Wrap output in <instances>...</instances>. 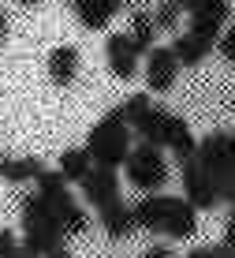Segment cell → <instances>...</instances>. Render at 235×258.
Listing matches in <instances>:
<instances>
[{
	"label": "cell",
	"instance_id": "13",
	"mask_svg": "<svg viewBox=\"0 0 235 258\" xmlns=\"http://www.w3.org/2000/svg\"><path fill=\"white\" fill-rule=\"evenodd\" d=\"M71 12L79 15V23L86 26V30H105L108 23H112V15L120 12V0H67Z\"/></svg>",
	"mask_w": 235,
	"mask_h": 258
},
{
	"label": "cell",
	"instance_id": "30",
	"mask_svg": "<svg viewBox=\"0 0 235 258\" xmlns=\"http://www.w3.org/2000/svg\"><path fill=\"white\" fill-rule=\"evenodd\" d=\"M120 4H134V0H120Z\"/></svg>",
	"mask_w": 235,
	"mask_h": 258
},
{
	"label": "cell",
	"instance_id": "2",
	"mask_svg": "<svg viewBox=\"0 0 235 258\" xmlns=\"http://www.w3.org/2000/svg\"><path fill=\"white\" fill-rule=\"evenodd\" d=\"M131 150H134V131H131L127 116H123V109L116 105V109H108L105 116L90 127L86 154L101 168H120V165H127Z\"/></svg>",
	"mask_w": 235,
	"mask_h": 258
},
{
	"label": "cell",
	"instance_id": "7",
	"mask_svg": "<svg viewBox=\"0 0 235 258\" xmlns=\"http://www.w3.org/2000/svg\"><path fill=\"white\" fill-rule=\"evenodd\" d=\"M179 8L191 15V34L202 38L205 45H216L224 26H228V19H231L228 0H179Z\"/></svg>",
	"mask_w": 235,
	"mask_h": 258
},
{
	"label": "cell",
	"instance_id": "26",
	"mask_svg": "<svg viewBox=\"0 0 235 258\" xmlns=\"http://www.w3.org/2000/svg\"><path fill=\"white\" fill-rule=\"evenodd\" d=\"M4 41H8V12L0 8V49H4Z\"/></svg>",
	"mask_w": 235,
	"mask_h": 258
},
{
	"label": "cell",
	"instance_id": "11",
	"mask_svg": "<svg viewBox=\"0 0 235 258\" xmlns=\"http://www.w3.org/2000/svg\"><path fill=\"white\" fill-rule=\"evenodd\" d=\"M161 150H172V157H179V165L198 157V139L194 131L187 127L183 116H176V112H168L165 116V127H161Z\"/></svg>",
	"mask_w": 235,
	"mask_h": 258
},
{
	"label": "cell",
	"instance_id": "16",
	"mask_svg": "<svg viewBox=\"0 0 235 258\" xmlns=\"http://www.w3.org/2000/svg\"><path fill=\"white\" fill-rule=\"evenodd\" d=\"M79 75V49L75 45H56L49 52V79L52 86H71Z\"/></svg>",
	"mask_w": 235,
	"mask_h": 258
},
{
	"label": "cell",
	"instance_id": "20",
	"mask_svg": "<svg viewBox=\"0 0 235 258\" xmlns=\"http://www.w3.org/2000/svg\"><path fill=\"white\" fill-rule=\"evenodd\" d=\"M179 15H183L179 0H161V4L153 8V23H157V30H172V26L179 23Z\"/></svg>",
	"mask_w": 235,
	"mask_h": 258
},
{
	"label": "cell",
	"instance_id": "23",
	"mask_svg": "<svg viewBox=\"0 0 235 258\" xmlns=\"http://www.w3.org/2000/svg\"><path fill=\"white\" fill-rule=\"evenodd\" d=\"M142 258H176V254H172V247H165V243H153V247L142 251Z\"/></svg>",
	"mask_w": 235,
	"mask_h": 258
},
{
	"label": "cell",
	"instance_id": "4",
	"mask_svg": "<svg viewBox=\"0 0 235 258\" xmlns=\"http://www.w3.org/2000/svg\"><path fill=\"white\" fill-rule=\"evenodd\" d=\"M198 161L213 176L220 202L235 206V131H209L205 139H198Z\"/></svg>",
	"mask_w": 235,
	"mask_h": 258
},
{
	"label": "cell",
	"instance_id": "5",
	"mask_svg": "<svg viewBox=\"0 0 235 258\" xmlns=\"http://www.w3.org/2000/svg\"><path fill=\"white\" fill-rule=\"evenodd\" d=\"M38 195L49 202V210L60 217V225H64L67 236H83V232H90V217H86L83 202L71 195V183H67L60 172L45 168V172L38 176Z\"/></svg>",
	"mask_w": 235,
	"mask_h": 258
},
{
	"label": "cell",
	"instance_id": "15",
	"mask_svg": "<svg viewBox=\"0 0 235 258\" xmlns=\"http://www.w3.org/2000/svg\"><path fill=\"white\" fill-rule=\"evenodd\" d=\"M97 217H101V228L108 232V239H127L134 228V213H131V206L127 202H112V206H105V210H97Z\"/></svg>",
	"mask_w": 235,
	"mask_h": 258
},
{
	"label": "cell",
	"instance_id": "17",
	"mask_svg": "<svg viewBox=\"0 0 235 258\" xmlns=\"http://www.w3.org/2000/svg\"><path fill=\"white\" fill-rule=\"evenodd\" d=\"M56 172L64 176L67 183H83L90 172H94V157L86 154V146H71L60 154V165H56Z\"/></svg>",
	"mask_w": 235,
	"mask_h": 258
},
{
	"label": "cell",
	"instance_id": "24",
	"mask_svg": "<svg viewBox=\"0 0 235 258\" xmlns=\"http://www.w3.org/2000/svg\"><path fill=\"white\" fill-rule=\"evenodd\" d=\"M224 243L235 247V206H231V213H228V225H224Z\"/></svg>",
	"mask_w": 235,
	"mask_h": 258
},
{
	"label": "cell",
	"instance_id": "27",
	"mask_svg": "<svg viewBox=\"0 0 235 258\" xmlns=\"http://www.w3.org/2000/svg\"><path fill=\"white\" fill-rule=\"evenodd\" d=\"M45 258H75V254H71V251H67V247H56V251H49V254H45Z\"/></svg>",
	"mask_w": 235,
	"mask_h": 258
},
{
	"label": "cell",
	"instance_id": "29",
	"mask_svg": "<svg viewBox=\"0 0 235 258\" xmlns=\"http://www.w3.org/2000/svg\"><path fill=\"white\" fill-rule=\"evenodd\" d=\"M15 4H23V8H34V4H41V0H15Z\"/></svg>",
	"mask_w": 235,
	"mask_h": 258
},
{
	"label": "cell",
	"instance_id": "1",
	"mask_svg": "<svg viewBox=\"0 0 235 258\" xmlns=\"http://www.w3.org/2000/svg\"><path fill=\"white\" fill-rule=\"evenodd\" d=\"M131 213L142 232H157L172 239H191L198 232V210L183 195H142L131 206Z\"/></svg>",
	"mask_w": 235,
	"mask_h": 258
},
{
	"label": "cell",
	"instance_id": "21",
	"mask_svg": "<svg viewBox=\"0 0 235 258\" xmlns=\"http://www.w3.org/2000/svg\"><path fill=\"white\" fill-rule=\"evenodd\" d=\"M0 258H30V254H26V247L15 239L12 228H0Z\"/></svg>",
	"mask_w": 235,
	"mask_h": 258
},
{
	"label": "cell",
	"instance_id": "19",
	"mask_svg": "<svg viewBox=\"0 0 235 258\" xmlns=\"http://www.w3.org/2000/svg\"><path fill=\"white\" fill-rule=\"evenodd\" d=\"M153 34H157L153 12H146V8H134V12H131V38H134V45H138L142 52H153V49H157V45H153Z\"/></svg>",
	"mask_w": 235,
	"mask_h": 258
},
{
	"label": "cell",
	"instance_id": "3",
	"mask_svg": "<svg viewBox=\"0 0 235 258\" xmlns=\"http://www.w3.org/2000/svg\"><path fill=\"white\" fill-rule=\"evenodd\" d=\"M19 217H23V247H26L30 258H45L49 251L64 247V239H67L64 225H60V217L49 210V202H45L38 191L23 195Z\"/></svg>",
	"mask_w": 235,
	"mask_h": 258
},
{
	"label": "cell",
	"instance_id": "28",
	"mask_svg": "<svg viewBox=\"0 0 235 258\" xmlns=\"http://www.w3.org/2000/svg\"><path fill=\"white\" fill-rule=\"evenodd\" d=\"M216 251H220V258H235V247H228V243H220Z\"/></svg>",
	"mask_w": 235,
	"mask_h": 258
},
{
	"label": "cell",
	"instance_id": "22",
	"mask_svg": "<svg viewBox=\"0 0 235 258\" xmlns=\"http://www.w3.org/2000/svg\"><path fill=\"white\" fill-rule=\"evenodd\" d=\"M216 52H220L228 64H235V23L224 26V34H220V41H216Z\"/></svg>",
	"mask_w": 235,
	"mask_h": 258
},
{
	"label": "cell",
	"instance_id": "18",
	"mask_svg": "<svg viewBox=\"0 0 235 258\" xmlns=\"http://www.w3.org/2000/svg\"><path fill=\"white\" fill-rule=\"evenodd\" d=\"M209 49H213V45H205V41H202V38H194L191 30L179 34V38L172 41V52H176L179 68H198L205 56H209Z\"/></svg>",
	"mask_w": 235,
	"mask_h": 258
},
{
	"label": "cell",
	"instance_id": "9",
	"mask_svg": "<svg viewBox=\"0 0 235 258\" xmlns=\"http://www.w3.org/2000/svg\"><path fill=\"white\" fill-rule=\"evenodd\" d=\"M138 60H142V49L134 45L131 34H108V41H105V64H108V71H112L116 79L131 83V79L138 75Z\"/></svg>",
	"mask_w": 235,
	"mask_h": 258
},
{
	"label": "cell",
	"instance_id": "12",
	"mask_svg": "<svg viewBox=\"0 0 235 258\" xmlns=\"http://www.w3.org/2000/svg\"><path fill=\"white\" fill-rule=\"evenodd\" d=\"M79 187H83V195H86L90 206L105 210V206H112V202H120V172H116V168L94 165V172H90Z\"/></svg>",
	"mask_w": 235,
	"mask_h": 258
},
{
	"label": "cell",
	"instance_id": "10",
	"mask_svg": "<svg viewBox=\"0 0 235 258\" xmlns=\"http://www.w3.org/2000/svg\"><path fill=\"white\" fill-rule=\"evenodd\" d=\"M176 79H179L176 52H172V45H157L146 56V86H149V94H168L172 86H176Z\"/></svg>",
	"mask_w": 235,
	"mask_h": 258
},
{
	"label": "cell",
	"instance_id": "6",
	"mask_svg": "<svg viewBox=\"0 0 235 258\" xmlns=\"http://www.w3.org/2000/svg\"><path fill=\"white\" fill-rule=\"evenodd\" d=\"M127 180L138 187L142 195H157L168 183V157L161 146H149V142H134L127 165H123Z\"/></svg>",
	"mask_w": 235,
	"mask_h": 258
},
{
	"label": "cell",
	"instance_id": "8",
	"mask_svg": "<svg viewBox=\"0 0 235 258\" xmlns=\"http://www.w3.org/2000/svg\"><path fill=\"white\" fill-rule=\"evenodd\" d=\"M179 180H183V199L191 202L194 210H213L216 202H220V191H216L213 176L205 172V165L198 161V157L179 165Z\"/></svg>",
	"mask_w": 235,
	"mask_h": 258
},
{
	"label": "cell",
	"instance_id": "14",
	"mask_svg": "<svg viewBox=\"0 0 235 258\" xmlns=\"http://www.w3.org/2000/svg\"><path fill=\"white\" fill-rule=\"evenodd\" d=\"M45 172V165H41V157H34V154H26V157H8V154H0V180H8V183H38V176Z\"/></svg>",
	"mask_w": 235,
	"mask_h": 258
},
{
	"label": "cell",
	"instance_id": "25",
	"mask_svg": "<svg viewBox=\"0 0 235 258\" xmlns=\"http://www.w3.org/2000/svg\"><path fill=\"white\" fill-rule=\"evenodd\" d=\"M187 258H220V251H216V247H191Z\"/></svg>",
	"mask_w": 235,
	"mask_h": 258
}]
</instances>
